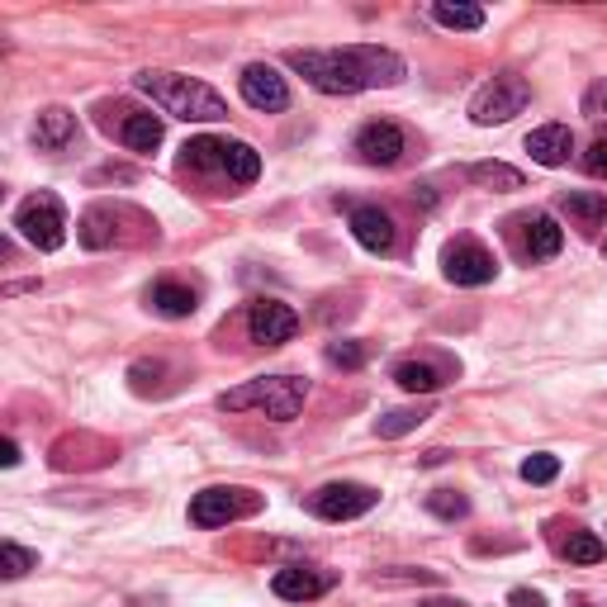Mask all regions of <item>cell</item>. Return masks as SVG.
Listing matches in <instances>:
<instances>
[{
  "label": "cell",
  "mask_w": 607,
  "mask_h": 607,
  "mask_svg": "<svg viewBox=\"0 0 607 607\" xmlns=\"http://www.w3.org/2000/svg\"><path fill=\"white\" fill-rule=\"evenodd\" d=\"M0 466H20V446H14V437L0 441Z\"/></svg>",
  "instance_id": "35"
},
{
  "label": "cell",
  "mask_w": 607,
  "mask_h": 607,
  "mask_svg": "<svg viewBox=\"0 0 607 607\" xmlns=\"http://www.w3.org/2000/svg\"><path fill=\"white\" fill-rule=\"evenodd\" d=\"M527 105H531V86L517 77V71H504V77L485 81L470 96V119L479 123V129H489V123H508L513 115H523Z\"/></svg>",
  "instance_id": "5"
},
{
  "label": "cell",
  "mask_w": 607,
  "mask_h": 607,
  "mask_svg": "<svg viewBox=\"0 0 607 607\" xmlns=\"http://www.w3.org/2000/svg\"><path fill=\"white\" fill-rule=\"evenodd\" d=\"M565 556L575 560V565H598L607 556V546L594 537V531H575V537L565 541Z\"/></svg>",
  "instance_id": "27"
},
{
  "label": "cell",
  "mask_w": 607,
  "mask_h": 607,
  "mask_svg": "<svg viewBox=\"0 0 607 607\" xmlns=\"http://www.w3.org/2000/svg\"><path fill=\"white\" fill-rule=\"evenodd\" d=\"M432 20L446 24V29H485V10L479 6H446V0H437Z\"/></svg>",
  "instance_id": "25"
},
{
  "label": "cell",
  "mask_w": 607,
  "mask_h": 607,
  "mask_svg": "<svg viewBox=\"0 0 607 607\" xmlns=\"http://www.w3.org/2000/svg\"><path fill=\"white\" fill-rule=\"evenodd\" d=\"M247 332H252V342H261V347L290 342V337L299 332V314L280 299H257L252 309H247Z\"/></svg>",
  "instance_id": "9"
},
{
  "label": "cell",
  "mask_w": 607,
  "mask_h": 607,
  "mask_svg": "<svg viewBox=\"0 0 607 607\" xmlns=\"http://www.w3.org/2000/svg\"><path fill=\"white\" fill-rule=\"evenodd\" d=\"M133 86L142 96H152L171 119H186V123H219V119H228L223 96L213 91V86H205V81L181 77V71L148 67V71H138V77H133Z\"/></svg>",
  "instance_id": "2"
},
{
  "label": "cell",
  "mask_w": 607,
  "mask_h": 607,
  "mask_svg": "<svg viewBox=\"0 0 607 607\" xmlns=\"http://www.w3.org/2000/svg\"><path fill=\"white\" fill-rule=\"evenodd\" d=\"M404 148H408V138L399 123H389V119H370L366 129L356 133V152H361L366 167H395Z\"/></svg>",
  "instance_id": "11"
},
{
  "label": "cell",
  "mask_w": 607,
  "mask_h": 607,
  "mask_svg": "<svg viewBox=\"0 0 607 607\" xmlns=\"http://www.w3.org/2000/svg\"><path fill=\"white\" fill-rule=\"evenodd\" d=\"M513 607H546L541 594H527V588H513Z\"/></svg>",
  "instance_id": "34"
},
{
  "label": "cell",
  "mask_w": 607,
  "mask_h": 607,
  "mask_svg": "<svg viewBox=\"0 0 607 607\" xmlns=\"http://www.w3.org/2000/svg\"><path fill=\"white\" fill-rule=\"evenodd\" d=\"M33 565H39V556H33V550L14 546V541L0 546V575H6V579H24Z\"/></svg>",
  "instance_id": "28"
},
{
  "label": "cell",
  "mask_w": 607,
  "mask_h": 607,
  "mask_svg": "<svg viewBox=\"0 0 607 607\" xmlns=\"http://www.w3.org/2000/svg\"><path fill=\"white\" fill-rule=\"evenodd\" d=\"M418 607H466L460 598H432V603H418Z\"/></svg>",
  "instance_id": "36"
},
{
  "label": "cell",
  "mask_w": 607,
  "mask_h": 607,
  "mask_svg": "<svg viewBox=\"0 0 607 607\" xmlns=\"http://www.w3.org/2000/svg\"><path fill=\"white\" fill-rule=\"evenodd\" d=\"M295 71L314 91L324 96H356L370 86H399L404 81V58L375 43H351V48H295L290 58Z\"/></svg>",
  "instance_id": "1"
},
{
  "label": "cell",
  "mask_w": 607,
  "mask_h": 607,
  "mask_svg": "<svg viewBox=\"0 0 607 607\" xmlns=\"http://www.w3.org/2000/svg\"><path fill=\"white\" fill-rule=\"evenodd\" d=\"M375 504H380V494L370 485H324L318 494H309V508L328 517V523H351V517L370 513Z\"/></svg>",
  "instance_id": "7"
},
{
  "label": "cell",
  "mask_w": 607,
  "mask_h": 607,
  "mask_svg": "<svg viewBox=\"0 0 607 607\" xmlns=\"http://www.w3.org/2000/svg\"><path fill=\"white\" fill-rule=\"evenodd\" d=\"M133 209H123V205H96V209H86L81 213V242L86 247H115L123 233H119V219H129Z\"/></svg>",
  "instance_id": "16"
},
{
  "label": "cell",
  "mask_w": 607,
  "mask_h": 607,
  "mask_svg": "<svg viewBox=\"0 0 607 607\" xmlns=\"http://www.w3.org/2000/svg\"><path fill=\"white\" fill-rule=\"evenodd\" d=\"M361 361H366V347H361V342H328V366L356 370Z\"/></svg>",
  "instance_id": "31"
},
{
  "label": "cell",
  "mask_w": 607,
  "mask_h": 607,
  "mask_svg": "<svg viewBox=\"0 0 607 607\" xmlns=\"http://www.w3.org/2000/svg\"><path fill=\"white\" fill-rule=\"evenodd\" d=\"M304 399H309V380H299V375H271V380H247L238 389H228L219 395V408L223 414H247V408H257L271 422H290L299 418Z\"/></svg>",
  "instance_id": "3"
},
{
  "label": "cell",
  "mask_w": 607,
  "mask_h": 607,
  "mask_svg": "<svg viewBox=\"0 0 607 607\" xmlns=\"http://www.w3.org/2000/svg\"><path fill=\"white\" fill-rule=\"evenodd\" d=\"M148 304L157 314H167V318H190L195 314V290L181 280H157L152 290H148Z\"/></svg>",
  "instance_id": "19"
},
{
  "label": "cell",
  "mask_w": 607,
  "mask_h": 607,
  "mask_svg": "<svg viewBox=\"0 0 607 607\" xmlns=\"http://www.w3.org/2000/svg\"><path fill=\"white\" fill-rule=\"evenodd\" d=\"M71 138H77V115L62 110V105H52V110L33 119V142H39L43 152H62Z\"/></svg>",
  "instance_id": "17"
},
{
  "label": "cell",
  "mask_w": 607,
  "mask_h": 607,
  "mask_svg": "<svg viewBox=\"0 0 607 607\" xmlns=\"http://www.w3.org/2000/svg\"><path fill=\"white\" fill-rule=\"evenodd\" d=\"M257 498L247 489H200L190 498V523L195 527H228L238 517H252Z\"/></svg>",
  "instance_id": "6"
},
{
  "label": "cell",
  "mask_w": 607,
  "mask_h": 607,
  "mask_svg": "<svg viewBox=\"0 0 607 607\" xmlns=\"http://www.w3.org/2000/svg\"><path fill=\"white\" fill-rule=\"evenodd\" d=\"M441 276L451 285H489L494 280V257L475 238H456L441 252Z\"/></svg>",
  "instance_id": "8"
},
{
  "label": "cell",
  "mask_w": 607,
  "mask_h": 607,
  "mask_svg": "<svg viewBox=\"0 0 607 607\" xmlns=\"http://www.w3.org/2000/svg\"><path fill=\"white\" fill-rule=\"evenodd\" d=\"M242 100L252 105V110H266V115H280V110H290V86H285V77L276 67H266V62H252L242 71Z\"/></svg>",
  "instance_id": "10"
},
{
  "label": "cell",
  "mask_w": 607,
  "mask_h": 607,
  "mask_svg": "<svg viewBox=\"0 0 607 607\" xmlns=\"http://www.w3.org/2000/svg\"><path fill=\"white\" fill-rule=\"evenodd\" d=\"M422 408H395V414H385L380 422H375V432L380 437H404V432H414V427H422Z\"/></svg>",
  "instance_id": "29"
},
{
  "label": "cell",
  "mask_w": 607,
  "mask_h": 607,
  "mask_svg": "<svg viewBox=\"0 0 607 607\" xmlns=\"http://www.w3.org/2000/svg\"><path fill=\"white\" fill-rule=\"evenodd\" d=\"M351 233L366 252H389V247H395V219H389V209H380V205H356Z\"/></svg>",
  "instance_id": "12"
},
{
  "label": "cell",
  "mask_w": 607,
  "mask_h": 607,
  "mask_svg": "<svg viewBox=\"0 0 607 607\" xmlns=\"http://www.w3.org/2000/svg\"><path fill=\"white\" fill-rule=\"evenodd\" d=\"M560 209H565V213H575L579 223H603V219H607V195L565 190V195H560Z\"/></svg>",
  "instance_id": "23"
},
{
  "label": "cell",
  "mask_w": 607,
  "mask_h": 607,
  "mask_svg": "<svg viewBox=\"0 0 607 607\" xmlns=\"http://www.w3.org/2000/svg\"><path fill=\"white\" fill-rule=\"evenodd\" d=\"M276 598H290V603H309V598H324L332 588V575L324 569H309V565H290V569H276Z\"/></svg>",
  "instance_id": "13"
},
{
  "label": "cell",
  "mask_w": 607,
  "mask_h": 607,
  "mask_svg": "<svg viewBox=\"0 0 607 607\" xmlns=\"http://www.w3.org/2000/svg\"><path fill=\"white\" fill-rule=\"evenodd\" d=\"M527 152H531V162H541V167H565L569 152H575V133H569L565 123H541L537 133H527Z\"/></svg>",
  "instance_id": "15"
},
{
  "label": "cell",
  "mask_w": 607,
  "mask_h": 607,
  "mask_svg": "<svg viewBox=\"0 0 607 607\" xmlns=\"http://www.w3.org/2000/svg\"><path fill=\"white\" fill-rule=\"evenodd\" d=\"M466 176L485 190H523V171L508 162H475V167H466Z\"/></svg>",
  "instance_id": "22"
},
{
  "label": "cell",
  "mask_w": 607,
  "mask_h": 607,
  "mask_svg": "<svg viewBox=\"0 0 607 607\" xmlns=\"http://www.w3.org/2000/svg\"><path fill=\"white\" fill-rule=\"evenodd\" d=\"M427 513H437V517H446V523H456V517L470 513V498L456 494V489H432V494H427Z\"/></svg>",
  "instance_id": "26"
},
{
  "label": "cell",
  "mask_w": 607,
  "mask_h": 607,
  "mask_svg": "<svg viewBox=\"0 0 607 607\" xmlns=\"http://www.w3.org/2000/svg\"><path fill=\"white\" fill-rule=\"evenodd\" d=\"M556 475H560V460H556V456H531V460H523V479H527V485H550Z\"/></svg>",
  "instance_id": "30"
},
{
  "label": "cell",
  "mask_w": 607,
  "mask_h": 607,
  "mask_svg": "<svg viewBox=\"0 0 607 607\" xmlns=\"http://www.w3.org/2000/svg\"><path fill=\"white\" fill-rule=\"evenodd\" d=\"M395 380H399V389H408V395H437V389L446 385V375L432 361H399Z\"/></svg>",
  "instance_id": "21"
},
{
  "label": "cell",
  "mask_w": 607,
  "mask_h": 607,
  "mask_svg": "<svg viewBox=\"0 0 607 607\" xmlns=\"http://www.w3.org/2000/svg\"><path fill=\"white\" fill-rule=\"evenodd\" d=\"M14 233H20L29 247H39V252H58L67 242V209L52 190H39L29 195V200L14 209Z\"/></svg>",
  "instance_id": "4"
},
{
  "label": "cell",
  "mask_w": 607,
  "mask_h": 607,
  "mask_svg": "<svg viewBox=\"0 0 607 607\" xmlns=\"http://www.w3.org/2000/svg\"><path fill=\"white\" fill-rule=\"evenodd\" d=\"M119 123L110 133H119L123 148H133V152H152L157 142H162V119L157 115H142V110H129V105H119Z\"/></svg>",
  "instance_id": "14"
},
{
  "label": "cell",
  "mask_w": 607,
  "mask_h": 607,
  "mask_svg": "<svg viewBox=\"0 0 607 607\" xmlns=\"http://www.w3.org/2000/svg\"><path fill=\"white\" fill-rule=\"evenodd\" d=\"M565 247V233H560V223L550 219V213H537V219H527L523 228V252L531 261H546V257H556Z\"/></svg>",
  "instance_id": "18"
},
{
  "label": "cell",
  "mask_w": 607,
  "mask_h": 607,
  "mask_svg": "<svg viewBox=\"0 0 607 607\" xmlns=\"http://www.w3.org/2000/svg\"><path fill=\"white\" fill-rule=\"evenodd\" d=\"M584 115L594 123H607V81H594L584 91Z\"/></svg>",
  "instance_id": "32"
},
{
  "label": "cell",
  "mask_w": 607,
  "mask_h": 607,
  "mask_svg": "<svg viewBox=\"0 0 607 607\" xmlns=\"http://www.w3.org/2000/svg\"><path fill=\"white\" fill-rule=\"evenodd\" d=\"M223 176L228 181H238V186H252L257 176H261V157L252 142H228L223 138Z\"/></svg>",
  "instance_id": "20"
},
{
  "label": "cell",
  "mask_w": 607,
  "mask_h": 607,
  "mask_svg": "<svg viewBox=\"0 0 607 607\" xmlns=\"http://www.w3.org/2000/svg\"><path fill=\"white\" fill-rule=\"evenodd\" d=\"M181 152L195 171H223V138H190Z\"/></svg>",
  "instance_id": "24"
},
{
  "label": "cell",
  "mask_w": 607,
  "mask_h": 607,
  "mask_svg": "<svg viewBox=\"0 0 607 607\" xmlns=\"http://www.w3.org/2000/svg\"><path fill=\"white\" fill-rule=\"evenodd\" d=\"M584 171L588 176H607V138H598L594 148L584 152Z\"/></svg>",
  "instance_id": "33"
}]
</instances>
